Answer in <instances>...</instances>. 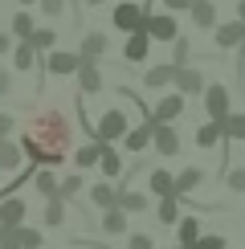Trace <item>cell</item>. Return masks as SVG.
Here are the masks:
<instances>
[{
    "label": "cell",
    "instance_id": "1",
    "mask_svg": "<svg viewBox=\"0 0 245 249\" xmlns=\"http://www.w3.org/2000/svg\"><path fill=\"white\" fill-rule=\"evenodd\" d=\"M70 143H74V127L61 110H37L25 119L20 151L29 168H57L61 160H70Z\"/></svg>",
    "mask_w": 245,
    "mask_h": 249
},
{
    "label": "cell",
    "instance_id": "2",
    "mask_svg": "<svg viewBox=\"0 0 245 249\" xmlns=\"http://www.w3.org/2000/svg\"><path fill=\"white\" fill-rule=\"evenodd\" d=\"M127 131H131L127 110H102V119L90 127V139H94V143H119Z\"/></svg>",
    "mask_w": 245,
    "mask_h": 249
},
{
    "label": "cell",
    "instance_id": "3",
    "mask_svg": "<svg viewBox=\"0 0 245 249\" xmlns=\"http://www.w3.org/2000/svg\"><path fill=\"white\" fill-rule=\"evenodd\" d=\"M184 102H188L184 94H176V90H163L156 107H147V123H151V127H172V123L184 115Z\"/></svg>",
    "mask_w": 245,
    "mask_h": 249
},
{
    "label": "cell",
    "instance_id": "4",
    "mask_svg": "<svg viewBox=\"0 0 245 249\" xmlns=\"http://www.w3.org/2000/svg\"><path fill=\"white\" fill-rule=\"evenodd\" d=\"M143 33L151 37V45H172V41L180 37V25H176V17H172V13H147Z\"/></svg>",
    "mask_w": 245,
    "mask_h": 249
},
{
    "label": "cell",
    "instance_id": "5",
    "mask_svg": "<svg viewBox=\"0 0 245 249\" xmlns=\"http://www.w3.org/2000/svg\"><path fill=\"white\" fill-rule=\"evenodd\" d=\"M143 20H147V8L135 4V0H119V4L110 8V25H115L119 33H135V29H143Z\"/></svg>",
    "mask_w": 245,
    "mask_h": 249
},
{
    "label": "cell",
    "instance_id": "6",
    "mask_svg": "<svg viewBox=\"0 0 245 249\" xmlns=\"http://www.w3.org/2000/svg\"><path fill=\"white\" fill-rule=\"evenodd\" d=\"M200 98H204V115H209L212 123H225L233 115V98H229V90H225L221 82H209Z\"/></svg>",
    "mask_w": 245,
    "mask_h": 249
},
{
    "label": "cell",
    "instance_id": "7",
    "mask_svg": "<svg viewBox=\"0 0 245 249\" xmlns=\"http://www.w3.org/2000/svg\"><path fill=\"white\" fill-rule=\"evenodd\" d=\"M78 66H82L78 49H49L45 53V74H53V78H74Z\"/></svg>",
    "mask_w": 245,
    "mask_h": 249
},
{
    "label": "cell",
    "instance_id": "8",
    "mask_svg": "<svg viewBox=\"0 0 245 249\" xmlns=\"http://www.w3.org/2000/svg\"><path fill=\"white\" fill-rule=\"evenodd\" d=\"M204 86H209V82H204V74H200L196 66H180L176 78H172V90H176V94H184V98L204 94Z\"/></svg>",
    "mask_w": 245,
    "mask_h": 249
},
{
    "label": "cell",
    "instance_id": "9",
    "mask_svg": "<svg viewBox=\"0 0 245 249\" xmlns=\"http://www.w3.org/2000/svg\"><path fill=\"white\" fill-rule=\"evenodd\" d=\"M78 94L86 98V94H102V61H86L82 57V66H78Z\"/></svg>",
    "mask_w": 245,
    "mask_h": 249
},
{
    "label": "cell",
    "instance_id": "10",
    "mask_svg": "<svg viewBox=\"0 0 245 249\" xmlns=\"http://www.w3.org/2000/svg\"><path fill=\"white\" fill-rule=\"evenodd\" d=\"M151 53V37L143 33V29H135V33H127V45H122V61L127 66H143Z\"/></svg>",
    "mask_w": 245,
    "mask_h": 249
},
{
    "label": "cell",
    "instance_id": "11",
    "mask_svg": "<svg viewBox=\"0 0 245 249\" xmlns=\"http://www.w3.org/2000/svg\"><path fill=\"white\" fill-rule=\"evenodd\" d=\"M25 216H29V204L20 200V196H4L0 200V229H17V225H25Z\"/></svg>",
    "mask_w": 245,
    "mask_h": 249
},
{
    "label": "cell",
    "instance_id": "12",
    "mask_svg": "<svg viewBox=\"0 0 245 249\" xmlns=\"http://www.w3.org/2000/svg\"><path fill=\"white\" fill-rule=\"evenodd\" d=\"M151 147H156V155H163V160H172V155H180V135L176 127H151Z\"/></svg>",
    "mask_w": 245,
    "mask_h": 249
},
{
    "label": "cell",
    "instance_id": "13",
    "mask_svg": "<svg viewBox=\"0 0 245 249\" xmlns=\"http://www.w3.org/2000/svg\"><path fill=\"white\" fill-rule=\"evenodd\" d=\"M188 17H192V25H196V29H204V33H212V29L221 25V20H217V4H212V0H192Z\"/></svg>",
    "mask_w": 245,
    "mask_h": 249
},
{
    "label": "cell",
    "instance_id": "14",
    "mask_svg": "<svg viewBox=\"0 0 245 249\" xmlns=\"http://www.w3.org/2000/svg\"><path fill=\"white\" fill-rule=\"evenodd\" d=\"M4 241L17 245V249H41V245H45V237H41V229H33V225H17V229L4 233Z\"/></svg>",
    "mask_w": 245,
    "mask_h": 249
},
{
    "label": "cell",
    "instance_id": "15",
    "mask_svg": "<svg viewBox=\"0 0 245 249\" xmlns=\"http://www.w3.org/2000/svg\"><path fill=\"white\" fill-rule=\"evenodd\" d=\"M106 33H98V29H90L86 37H82V45H78V57H86V61H102L106 57Z\"/></svg>",
    "mask_w": 245,
    "mask_h": 249
},
{
    "label": "cell",
    "instance_id": "16",
    "mask_svg": "<svg viewBox=\"0 0 245 249\" xmlns=\"http://www.w3.org/2000/svg\"><path fill=\"white\" fill-rule=\"evenodd\" d=\"M172 78H176V66L163 61V66H147V74H143L139 82H143L147 90H172Z\"/></svg>",
    "mask_w": 245,
    "mask_h": 249
},
{
    "label": "cell",
    "instance_id": "17",
    "mask_svg": "<svg viewBox=\"0 0 245 249\" xmlns=\"http://www.w3.org/2000/svg\"><path fill=\"white\" fill-rule=\"evenodd\" d=\"M212 37H217V45H221V49H241V41H245V25H241V20H225V25L212 29Z\"/></svg>",
    "mask_w": 245,
    "mask_h": 249
},
{
    "label": "cell",
    "instance_id": "18",
    "mask_svg": "<svg viewBox=\"0 0 245 249\" xmlns=\"http://www.w3.org/2000/svg\"><path fill=\"white\" fill-rule=\"evenodd\" d=\"M147 192L159 196V200L163 196H176V176H172L168 168H151L147 172Z\"/></svg>",
    "mask_w": 245,
    "mask_h": 249
},
{
    "label": "cell",
    "instance_id": "19",
    "mask_svg": "<svg viewBox=\"0 0 245 249\" xmlns=\"http://www.w3.org/2000/svg\"><path fill=\"white\" fill-rule=\"evenodd\" d=\"M98 168H102V180H119L122 176V155L115 143H102V151H98Z\"/></svg>",
    "mask_w": 245,
    "mask_h": 249
},
{
    "label": "cell",
    "instance_id": "20",
    "mask_svg": "<svg viewBox=\"0 0 245 249\" xmlns=\"http://www.w3.org/2000/svg\"><path fill=\"white\" fill-rule=\"evenodd\" d=\"M119 143H122V147H127L131 155H139V151H147V147H151V123H147V119H143V123H139V127H131V131H127V135H122V139H119Z\"/></svg>",
    "mask_w": 245,
    "mask_h": 249
},
{
    "label": "cell",
    "instance_id": "21",
    "mask_svg": "<svg viewBox=\"0 0 245 249\" xmlns=\"http://www.w3.org/2000/svg\"><path fill=\"white\" fill-rule=\"evenodd\" d=\"M90 204H94L98 213L115 209V204H119V188H115V184H110V180H98L94 188H90Z\"/></svg>",
    "mask_w": 245,
    "mask_h": 249
},
{
    "label": "cell",
    "instance_id": "22",
    "mask_svg": "<svg viewBox=\"0 0 245 249\" xmlns=\"http://www.w3.org/2000/svg\"><path fill=\"white\" fill-rule=\"evenodd\" d=\"M221 139H225V127H221V123H212V119L196 123V147H200V151L221 147Z\"/></svg>",
    "mask_w": 245,
    "mask_h": 249
},
{
    "label": "cell",
    "instance_id": "23",
    "mask_svg": "<svg viewBox=\"0 0 245 249\" xmlns=\"http://www.w3.org/2000/svg\"><path fill=\"white\" fill-rule=\"evenodd\" d=\"M29 180H33V192L41 196V200H53V196H57V176H53V168H37Z\"/></svg>",
    "mask_w": 245,
    "mask_h": 249
},
{
    "label": "cell",
    "instance_id": "24",
    "mask_svg": "<svg viewBox=\"0 0 245 249\" xmlns=\"http://www.w3.org/2000/svg\"><path fill=\"white\" fill-rule=\"evenodd\" d=\"M200 184H204V172H200V168H184V172H176V200L192 196Z\"/></svg>",
    "mask_w": 245,
    "mask_h": 249
},
{
    "label": "cell",
    "instance_id": "25",
    "mask_svg": "<svg viewBox=\"0 0 245 249\" xmlns=\"http://www.w3.org/2000/svg\"><path fill=\"white\" fill-rule=\"evenodd\" d=\"M8 57H13V70H33L37 66V49L29 45V41H13V49H8Z\"/></svg>",
    "mask_w": 245,
    "mask_h": 249
},
{
    "label": "cell",
    "instance_id": "26",
    "mask_svg": "<svg viewBox=\"0 0 245 249\" xmlns=\"http://www.w3.org/2000/svg\"><path fill=\"white\" fill-rule=\"evenodd\" d=\"M20 163H25V151H20V143L0 139V172H17Z\"/></svg>",
    "mask_w": 245,
    "mask_h": 249
},
{
    "label": "cell",
    "instance_id": "27",
    "mask_svg": "<svg viewBox=\"0 0 245 249\" xmlns=\"http://www.w3.org/2000/svg\"><path fill=\"white\" fill-rule=\"evenodd\" d=\"M98 229L106 237H122V233H127V213H122V209H106L102 221H98Z\"/></svg>",
    "mask_w": 245,
    "mask_h": 249
},
{
    "label": "cell",
    "instance_id": "28",
    "mask_svg": "<svg viewBox=\"0 0 245 249\" xmlns=\"http://www.w3.org/2000/svg\"><path fill=\"white\" fill-rule=\"evenodd\" d=\"M156 221L163 225V229H176V221H180V200L176 196H163V200L156 204Z\"/></svg>",
    "mask_w": 245,
    "mask_h": 249
},
{
    "label": "cell",
    "instance_id": "29",
    "mask_svg": "<svg viewBox=\"0 0 245 249\" xmlns=\"http://www.w3.org/2000/svg\"><path fill=\"white\" fill-rule=\"evenodd\" d=\"M33 29H37L33 13H13V20H8V37H13V41H29Z\"/></svg>",
    "mask_w": 245,
    "mask_h": 249
},
{
    "label": "cell",
    "instance_id": "30",
    "mask_svg": "<svg viewBox=\"0 0 245 249\" xmlns=\"http://www.w3.org/2000/svg\"><path fill=\"white\" fill-rule=\"evenodd\" d=\"M176 237H180L176 245L192 249V245H196V237H200V221H196V216H180V221H176Z\"/></svg>",
    "mask_w": 245,
    "mask_h": 249
},
{
    "label": "cell",
    "instance_id": "31",
    "mask_svg": "<svg viewBox=\"0 0 245 249\" xmlns=\"http://www.w3.org/2000/svg\"><path fill=\"white\" fill-rule=\"evenodd\" d=\"M98 151H102V143H94V139H90V143H82V147L74 151V168H78V172L98 168Z\"/></svg>",
    "mask_w": 245,
    "mask_h": 249
},
{
    "label": "cell",
    "instance_id": "32",
    "mask_svg": "<svg viewBox=\"0 0 245 249\" xmlns=\"http://www.w3.org/2000/svg\"><path fill=\"white\" fill-rule=\"evenodd\" d=\"M115 209H122V213H147L151 209V200H147V192H119V204Z\"/></svg>",
    "mask_w": 245,
    "mask_h": 249
},
{
    "label": "cell",
    "instance_id": "33",
    "mask_svg": "<svg viewBox=\"0 0 245 249\" xmlns=\"http://www.w3.org/2000/svg\"><path fill=\"white\" fill-rule=\"evenodd\" d=\"M221 127H225V143H245V110H233Z\"/></svg>",
    "mask_w": 245,
    "mask_h": 249
},
{
    "label": "cell",
    "instance_id": "34",
    "mask_svg": "<svg viewBox=\"0 0 245 249\" xmlns=\"http://www.w3.org/2000/svg\"><path fill=\"white\" fill-rule=\"evenodd\" d=\"M29 45H33L37 53H49V49L57 45V29H49V25H41V29H33V33H29Z\"/></svg>",
    "mask_w": 245,
    "mask_h": 249
},
{
    "label": "cell",
    "instance_id": "35",
    "mask_svg": "<svg viewBox=\"0 0 245 249\" xmlns=\"http://www.w3.org/2000/svg\"><path fill=\"white\" fill-rule=\"evenodd\" d=\"M41 221L49 225V229H61V225H66V200H45V213H41Z\"/></svg>",
    "mask_w": 245,
    "mask_h": 249
},
{
    "label": "cell",
    "instance_id": "36",
    "mask_svg": "<svg viewBox=\"0 0 245 249\" xmlns=\"http://www.w3.org/2000/svg\"><path fill=\"white\" fill-rule=\"evenodd\" d=\"M82 184H86V180H82L78 172H74V176H61V180H57V200H66V204H70V200L82 192Z\"/></svg>",
    "mask_w": 245,
    "mask_h": 249
},
{
    "label": "cell",
    "instance_id": "37",
    "mask_svg": "<svg viewBox=\"0 0 245 249\" xmlns=\"http://www.w3.org/2000/svg\"><path fill=\"white\" fill-rule=\"evenodd\" d=\"M188 57H192V41L188 37H176V41H172V66H188Z\"/></svg>",
    "mask_w": 245,
    "mask_h": 249
},
{
    "label": "cell",
    "instance_id": "38",
    "mask_svg": "<svg viewBox=\"0 0 245 249\" xmlns=\"http://www.w3.org/2000/svg\"><path fill=\"white\" fill-rule=\"evenodd\" d=\"M192 249H229V237H221V233H200Z\"/></svg>",
    "mask_w": 245,
    "mask_h": 249
},
{
    "label": "cell",
    "instance_id": "39",
    "mask_svg": "<svg viewBox=\"0 0 245 249\" xmlns=\"http://www.w3.org/2000/svg\"><path fill=\"white\" fill-rule=\"evenodd\" d=\"M225 188L245 196V168H229V172H225Z\"/></svg>",
    "mask_w": 245,
    "mask_h": 249
},
{
    "label": "cell",
    "instance_id": "40",
    "mask_svg": "<svg viewBox=\"0 0 245 249\" xmlns=\"http://www.w3.org/2000/svg\"><path fill=\"white\" fill-rule=\"evenodd\" d=\"M37 8L45 17H61V13H66V0H37Z\"/></svg>",
    "mask_w": 245,
    "mask_h": 249
},
{
    "label": "cell",
    "instance_id": "41",
    "mask_svg": "<svg viewBox=\"0 0 245 249\" xmlns=\"http://www.w3.org/2000/svg\"><path fill=\"white\" fill-rule=\"evenodd\" d=\"M127 249H156V241H151L147 233H131L127 237Z\"/></svg>",
    "mask_w": 245,
    "mask_h": 249
},
{
    "label": "cell",
    "instance_id": "42",
    "mask_svg": "<svg viewBox=\"0 0 245 249\" xmlns=\"http://www.w3.org/2000/svg\"><path fill=\"white\" fill-rule=\"evenodd\" d=\"M159 4H163V13H172V17H176V13H188V8H192V0H159Z\"/></svg>",
    "mask_w": 245,
    "mask_h": 249
},
{
    "label": "cell",
    "instance_id": "43",
    "mask_svg": "<svg viewBox=\"0 0 245 249\" xmlns=\"http://www.w3.org/2000/svg\"><path fill=\"white\" fill-rule=\"evenodd\" d=\"M13 127H17V119L8 115V110H0V139H8V135H13Z\"/></svg>",
    "mask_w": 245,
    "mask_h": 249
},
{
    "label": "cell",
    "instance_id": "44",
    "mask_svg": "<svg viewBox=\"0 0 245 249\" xmlns=\"http://www.w3.org/2000/svg\"><path fill=\"white\" fill-rule=\"evenodd\" d=\"M8 90H13V78H8V74H4V70H0V98H4V94H8Z\"/></svg>",
    "mask_w": 245,
    "mask_h": 249
},
{
    "label": "cell",
    "instance_id": "45",
    "mask_svg": "<svg viewBox=\"0 0 245 249\" xmlns=\"http://www.w3.org/2000/svg\"><path fill=\"white\" fill-rule=\"evenodd\" d=\"M8 49H13V37H8V33H0V57H4Z\"/></svg>",
    "mask_w": 245,
    "mask_h": 249
},
{
    "label": "cell",
    "instance_id": "46",
    "mask_svg": "<svg viewBox=\"0 0 245 249\" xmlns=\"http://www.w3.org/2000/svg\"><path fill=\"white\" fill-rule=\"evenodd\" d=\"M233 20H241V25H245V0L237 4V17H233Z\"/></svg>",
    "mask_w": 245,
    "mask_h": 249
},
{
    "label": "cell",
    "instance_id": "47",
    "mask_svg": "<svg viewBox=\"0 0 245 249\" xmlns=\"http://www.w3.org/2000/svg\"><path fill=\"white\" fill-rule=\"evenodd\" d=\"M20 4H25V8H33V4H37V0H20Z\"/></svg>",
    "mask_w": 245,
    "mask_h": 249
},
{
    "label": "cell",
    "instance_id": "48",
    "mask_svg": "<svg viewBox=\"0 0 245 249\" xmlns=\"http://www.w3.org/2000/svg\"><path fill=\"white\" fill-rule=\"evenodd\" d=\"M0 249H17V245H8V241H0Z\"/></svg>",
    "mask_w": 245,
    "mask_h": 249
},
{
    "label": "cell",
    "instance_id": "49",
    "mask_svg": "<svg viewBox=\"0 0 245 249\" xmlns=\"http://www.w3.org/2000/svg\"><path fill=\"white\" fill-rule=\"evenodd\" d=\"M168 249H184V245H168Z\"/></svg>",
    "mask_w": 245,
    "mask_h": 249
},
{
    "label": "cell",
    "instance_id": "50",
    "mask_svg": "<svg viewBox=\"0 0 245 249\" xmlns=\"http://www.w3.org/2000/svg\"><path fill=\"white\" fill-rule=\"evenodd\" d=\"M0 241H4V229H0Z\"/></svg>",
    "mask_w": 245,
    "mask_h": 249
},
{
    "label": "cell",
    "instance_id": "51",
    "mask_svg": "<svg viewBox=\"0 0 245 249\" xmlns=\"http://www.w3.org/2000/svg\"><path fill=\"white\" fill-rule=\"evenodd\" d=\"M90 4H102V0H90Z\"/></svg>",
    "mask_w": 245,
    "mask_h": 249
},
{
    "label": "cell",
    "instance_id": "52",
    "mask_svg": "<svg viewBox=\"0 0 245 249\" xmlns=\"http://www.w3.org/2000/svg\"><path fill=\"white\" fill-rule=\"evenodd\" d=\"M241 53H245V41H241Z\"/></svg>",
    "mask_w": 245,
    "mask_h": 249
}]
</instances>
